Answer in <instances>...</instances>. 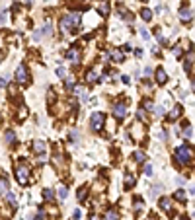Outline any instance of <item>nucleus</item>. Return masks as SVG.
<instances>
[{
	"label": "nucleus",
	"mask_w": 195,
	"mask_h": 220,
	"mask_svg": "<svg viewBox=\"0 0 195 220\" xmlns=\"http://www.w3.org/2000/svg\"><path fill=\"white\" fill-rule=\"evenodd\" d=\"M135 160L137 162H144V154L143 152H135Z\"/></svg>",
	"instance_id": "nucleus-29"
},
{
	"label": "nucleus",
	"mask_w": 195,
	"mask_h": 220,
	"mask_svg": "<svg viewBox=\"0 0 195 220\" xmlns=\"http://www.w3.org/2000/svg\"><path fill=\"white\" fill-rule=\"evenodd\" d=\"M103 121H105V115L102 113V111H96L92 117H90V125L94 131H102L103 129Z\"/></svg>",
	"instance_id": "nucleus-5"
},
{
	"label": "nucleus",
	"mask_w": 195,
	"mask_h": 220,
	"mask_svg": "<svg viewBox=\"0 0 195 220\" xmlns=\"http://www.w3.org/2000/svg\"><path fill=\"white\" fill-rule=\"evenodd\" d=\"M156 82L158 84H166L168 82V74H166V70H164V68H156Z\"/></svg>",
	"instance_id": "nucleus-9"
},
{
	"label": "nucleus",
	"mask_w": 195,
	"mask_h": 220,
	"mask_svg": "<svg viewBox=\"0 0 195 220\" xmlns=\"http://www.w3.org/2000/svg\"><path fill=\"white\" fill-rule=\"evenodd\" d=\"M105 218H107V220H117V218H119V214H117V211H115V208H111V211H107Z\"/></svg>",
	"instance_id": "nucleus-23"
},
{
	"label": "nucleus",
	"mask_w": 195,
	"mask_h": 220,
	"mask_svg": "<svg viewBox=\"0 0 195 220\" xmlns=\"http://www.w3.org/2000/svg\"><path fill=\"white\" fill-rule=\"evenodd\" d=\"M41 33H47V35H49V33H51V25H49V24L43 25V31H41Z\"/></svg>",
	"instance_id": "nucleus-36"
},
{
	"label": "nucleus",
	"mask_w": 195,
	"mask_h": 220,
	"mask_svg": "<svg viewBox=\"0 0 195 220\" xmlns=\"http://www.w3.org/2000/svg\"><path fill=\"white\" fill-rule=\"evenodd\" d=\"M43 197H45L47 201H51L53 199V191L51 189H43Z\"/></svg>",
	"instance_id": "nucleus-28"
},
{
	"label": "nucleus",
	"mask_w": 195,
	"mask_h": 220,
	"mask_svg": "<svg viewBox=\"0 0 195 220\" xmlns=\"http://www.w3.org/2000/svg\"><path fill=\"white\" fill-rule=\"evenodd\" d=\"M119 14H121V16H125V20H127V21H133V14H131L129 10H125L123 6H119Z\"/></svg>",
	"instance_id": "nucleus-19"
},
{
	"label": "nucleus",
	"mask_w": 195,
	"mask_h": 220,
	"mask_svg": "<svg viewBox=\"0 0 195 220\" xmlns=\"http://www.w3.org/2000/svg\"><path fill=\"white\" fill-rule=\"evenodd\" d=\"M158 189H160V187H152V191H150V197H156V193H158Z\"/></svg>",
	"instance_id": "nucleus-38"
},
{
	"label": "nucleus",
	"mask_w": 195,
	"mask_h": 220,
	"mask_svg": "<svg viewBox=\"0 0 195 220\" xmlns=\"http://www.w3.org/2000/svg\"><path fill=\"white\" fill-rule=\"evenodd\" d=\"M16 82L22 84V86H25L29 82V72H28V66H25V64H20L18 66V70H16Z\"/></svg>",
	"instance_id": "nucleus-4"
},
{
	"label": "nucleus",
	"mask_w": 195,
	"mask_h": 220,
	"mask_svg": "<svg viewBox=\"0 0 195 220\" xmlns=\"http://www.w3.org/2000/svg\"><path fill=\"white\" fill-rule=\"evenodd\" d=\"M141 33H143V39H148V37H150V35H148V31H146V29H141Z\"/></svg>",
	"instance_id": "nucleus-41"
},
{
	"label": "nucleus",
	"mask_w": 195,
	"mask_h": 220,
	"mask_svg": "<svg viewBox=\"0 0 195 220\" xmlns=\"http://www.w3.org/2000/svg\"><path fill=\"white\" fill-rule=\"evenodd\" d=\"M2 86H6V78H0V88H2Z\"/></svg>",
	"instance_id": "nucleus-45"
},
{
	"label": "nucleus",
	"mask_w": 195,
	"mask_h": 220,
	"mask_svg": "<svg viewBox=\"0 0 195 220\" xmlns=\"http://www.w3.org/2000/svg\"><path fill=\"white\" fill-rule=\"evenodd\" d=\"M143 208V201L141 199H135V211H141Z\"/></svg>",
	"instance_id": "nucleus-31"
},
{
	"label": "nucleus",
	"mask_w": 195,
	"mask_h": 220,
	"mask_svg": "<svg viewBox=\"0 0 195 220\" xmlns=\"http://www.w3.org/2000/svg\"><path fill=\"white\" fill-rule=\"evenodd\" d=\"M186 70L191 74L193 72V51H189V57L186 58Z\"/></svg>",
	"instance_id": "nucleus-12"
},
{
	"label": "nucleus",
	"mask_w": 195,
	"mask_h": 220,
	"mask_svg": "<svg viewBox=\"0 0 195 220\" xmlns=\"http://www.w3.org/2000/svg\"><path fill=\"white\" fill-rule=\"evenodd\" d=\"M90 220H98V216H96V214H92V216H90Z\"/></svg>",
	"instance_id": "nucleus-46"
},
{
	"label": "nucleus",
	"mask_w": 195,
	"mask_h": 220,
	"mask_svg": "<svg viewBox=\"0 0 195 220\" xmlns=\"http://www.w3.org/2000/svg\"><path fill=\"white\" fill-rule=\"evenodd\" d=\"M174 199H178V201H182V203H186V199H187V195H186V191H182V189H178L176 193H174Z\"/></svg>",
	"instance_id": "nucleus-16"
},
{
	"label": "nucleus",
	"mask_w": 195,
	"mask_h": 220,
	"mask_svg": "<svg viewBox=\"0 0 195 220\" xmlns=\"http://www.w3.org/2000/svg\"><path fill=\"white\" fill-rule=\"evenodd\" d=\"M109 55L113 57V61H115V62H121V61H123V53L117 51V49H109Z\"/></svg>",
	"instance_id": "nucleus-13"
},
{
	"label": "nucleus",
	"mask_w": 195,
	"mask_h": 220,
	"mask_svg": "<svg viewBox=\"0 0 195 220\" xmlns=\"http://www.w3.org/2000/svg\"><path fill=\"white\" fill-rule=\"evenodd\" d=\"M16 179L20 185H28L29 183V168L28 164H18L16 166Z\"/></svg>",
	"instance_id": "nucleus-3"
},
{
	"label": "nucleus",
	"mask_w": 195,
	"mask_h": 220,
	"mask_svg": "<svg viewBox=\"0 0 195 220\" xmlns=\"http://www.w3.org/2000/svg\"><path fill=\"white\" fill-rule=\"evenodd\" d=\"M72 86H74V78L68 76V78H66V88H72Z\"/></svg>",
	"instance_id": "nucleus-32"
},
{
	"label": "nucleus",
	"mask_w": 195,
	"mask_h": 220,
	"mask_svg": "<svg viewBox=\"0 0 195 220\" xmlns=\"http://www.w3.org/2000/svg\"><path fill=\"white\" fill-rule=\"evenodd\" d=\"M141 16H143V20H144V21H150V20H152V12H150L148 8H143V12H141Z\"/></svg>",
	"instance_id": "nucleus-22"
},
{
	"label": "nucleus",
	"mask_w": 195,
	"mask_h": 220,
	"mask_svg": "<svg viewBox=\"0 0 195 220\" xmlns=\"http://www.w3.org/2000/svg\"><path fill=\"white\" fill-rule=\"evenodd\" d=\"M57 74H59L61 78H65V74H66V72H65V68H57Z\"/></svg>",
	"instance_id": "nucleus-37"
},
{
	"label": "nucleus",
	"mask_w": 195,
	"mask_h": 220,
	"mask_svg": "<svg viewBox=\"0 0 195 220\" xmlns=\"http://www.w3.org/2000/svg\"><path fill=\"white\" fill-rule=\"evenodd\" d=\"M8 193V181L6 177H0V195H6Z\"/></svg>",
	"instance_id": "nucleus-15"
},
{
	"label": "nucleus",
	"mask_w": 195,
	"mask_h": 220,
	"mask_svg": "<svg viewBox=\"0 0 195 220\" xmlns=\"http://www.w3.org/2000/svg\"><path fill=\"white\" fill-rule=\"evenodd\" d=\"M28 117V107L25 105H20V111H18V121H24Z\"/></svg>",
	"instance_id": "nucleus-17"
},
{
	"label": "nucleus",
	"mask_w": 195,
	"mask_h": 220,
	"mask_svg": "<svg viewBox=\"0 0 195 220\" xmlns=\"http://www.w3.org/2000/svg\"><path fill=\"white\" fill-rule=\"evenodd\" d=\"M6 197H8V201H10V205L16 207V197L12 195V193H6Z\"/></svg>",
	"instance_id": "nucleus-30"
},
{
	"label": "nucleus",
	"mask_w": 195,
	"mask_h": 220,
	"mask_svg": "<svg viewBox=\"0 0 195 220\" xmlns=\"http://www.w3.org/2000/svg\"><path fill=\"white\" fill-rule=\"evenodd\" d=\"M191 16H193V10L191 8H182L180 10V20L182 21H191Z\"/></svg>",
	"instance_id": "nucleus-10"
},
{
	"label": "nucleus",
	"mask_w": 195,
	"mask_h": 220,
	"mask_svg": "<svg viewBox=\"0 0 195 220\" xmlns=\"http://www.w3.org/2000/svg\"><path fill=\"white\" fill-rule=\"evenodd\" d=\"M98 10L102 16H107L109 14V2H105V0H99L98 2Z\"/></svg>",
	"instance_id": "nucleus-11"
},
{
	"label": "nucleus",
	"mask_w": 195,
	"mask_h": 220,
	"mask_svg": "<svg viewBox=\"0 0 195 220\" xmlns=\"http://www.w3.org/2000/svg\"><path fill=\"white\" fill-rule=\"evenodd\" d=\"M144 173L146 175H152V168H150V166H144Z\"/></svg>",
	"instance_id": "nucleus-39"
},
{
	"label": "nucleus",
	"mask_w": 195,
	"mask_h": 220,
	"mask_svg": "<svg viewBox=\"0 0 195 220\" xmlns=\"http://www.w3.org/2000/svg\"><path fill=\"white\" fill-rule=\"evenodd\" d=\"M4 24H6V14L0 16V25H4Z\"/></svg>",
	"instance_id": "nucleus-42"
},
{
	"label": "nucleus",
	"mask_w": 195,
	"mask_h": 220,
	"mask_svg": "<svg viewBox=\"0 0 195 220\" xmlns=\"http://www.w3.org/2000/svg\"><path fill=\"white\" fill-rule=\"evenodd\" d=\"M180 115H182V105H176V107L172 109V113H170V119H172V121H176Z\"/></svg>",
	"instance_id": "nucleus-14"
},
{
	"label": "nucleus",
	"mask_w": 195,
	"mask_h": 220,
	"mask_svg": "<svg viewBox=\"0 0 195 220\" xmlns=\"http://www.w3.org/2000/svg\"><path fill=\"white\" fill-rule=\"evenodd\" d=\"M174 55H176V57H180V55H182V47H180V45L174 47Z\"/></svg>",
	"instance_id": "nucleus-34"
},
{
	"label": "nucleus",
	"mask_w": 195,
	"mask_h": 220,
	"mask_svg": "<svg viewBox=\"0 0 195 220\" xmlns=\"http://www.w3.org/2000/svg\"><path fill=\"white\" fill-rule=\"evenodd\" d=\"M66 195H68V189H66V187H65V185L59 187V197H61V199H66Z\"/></svg>",
	"instance_id": "nucleus-26"
},
{
	"label": "nucleus",
	"mask_w": 195,
	"mask_h": 220,
	"mask_svg": "<svg viewBox=\"0 0 195 220\" xmlns=\"http://www.w3.org/2000/svg\"><path fill=\"white\" fill-rule=\"evenodd\" d=\"M160 207L164 208V211H170L172 208V201L168 199V197H164V199H160Z\"/></svg>",
	"instance_id": "nucleus-20"
},
{
	"label": "nucleus",
	"mask_w": 195,
	"mask_h": 220,
	"mask_svg": "<svg viewBox=\"0 0 195 220\" xmlns=\"http://www.w3.org/2000/svg\"><path fill=\"white\" fill-rule=\"evenodd\" d=\"M182 220H189V216H183V218H182Z\"/></svg>",
	"instance_id": "nucleus-47"
},
{
	"label": "nucleus",
	"mask_w": 195,
	"mask_h": 220,
	"mask_svg": "<svg viewBox=\"0 0 195 220\" xmlns=\"http://www.w3.org/2000/svg\"><path fill=\"white\" fill-rule=\"evenodd\" d=\"M143 109H150V111L154 109V107H152V101H150V99H144V101H143Z\"/></svg>",
	"instance_id": "nucleus-27"
},
{
	"label": "nucleus",
	"mask_w": 195,
	"mask_h": 220,
	"mask_svg": "<svg viewBox=\"0 0 195 220\" xmlns=\"http://www.w3.org/2000/svg\"><path fill=\"white\" fill-rule=\"evenodd\" d=\"M174 158H176V162H178V164H182V166H187L189 162H191V158H193V152H191V148H189V146H186V144H182V146L176 150V154H174Z\"/></svg>",
	"instance_id": "nucleus-1"
},
{
	"label": "nucleus",
	"mask_w": 195,
	"mask_h": 220,
	"mask_svg": "<svg viewBox=\"0 0 195 220\" xmlns=\"http://www.w3.org/2000/svg\"><path fill=\"white\" fill-rule=\"evenodd\" d=\"M80 25V14H68L61 20V31L62 33H68L72 28Z\"/></svg>",
	"instance_id": "nucleus-2"
},
{
	"label": "nucleus",
	"mask_w": 195,
	"mask_h": 220,
	"mask_svg": "<svg viewBox=\"0 0 195 220\" xmlns=\"http://www.w3.org/2000/svg\"><path fill=\"white\" fill-rule=\"evenodd\" d=\"M113 115L117 117V119H125V115H127V105H125V103H115Z\"/></svg>",
	"instance_id": "nucleus-6"
},
{
	"label": "nucleus",
	"mask_w": 195,
	"mask_h": 220,
	"mask_svg": "<svg viewBox=\"0 0 195 220\" xmlns=\"http://www.w3.org/2000/svg\"><path fill=\"white\" fill-rule=\"evenodd\" d=\"M35 220H45V212H43V211H41V212L37 214V216H35Z\"/></svg>",
	"instance_id": "nucleus-40"
},
{
	"label": "nucleus",
	"mask_w": 195,
	"mask_h": 220,
	"mask_svg": "<svg viewBox=\"0 0 195 220\" xmlns=\"http://www.w3.org/2000/svg\"><path fill=\"white\" fill-rule=\"evenodd\" d=\"M80 216H82V212L80 211H74V220H80Z\"/></svg>",
	"instance_id": "nucleus-43"
},
{
	"label": "nucleus",
	"mask_w": 195,
	"mask_h": 220,
	"mask_svg": "<svg viewBox=\"0 0 195 220\" xmlns=\"http://www.w3.org/2000/svg\"><path fill=\"white\" fill-rule=\"evenodd\" d=\"M152 111H154V113H156L158 117H160V115H164V109H162V107H154Z\"/></svg>",
	"instance_id": "nucleus-35"
},
{
	"label": "nucleus",
	"mask_w": 195,
	"mask_h": 220,
	"mask_svg": "<svg viewBox=\"0 0 195 220\" xmlns=\"http://www.w3.org/2000/svg\"><path fill=\"white\" fill-rule=\"evenodd\" d=\"M137 115H139V119L146 121V115H144V109H143V107H141V109H139V113H137Z\"/></svg>",
	"instance_id": "nucleus-33"
},
{
	"label": "nucleus",
	"mask_w": 195,
	"mask_h": 220,
	"mask_svg": "<svg viewBox=\"0 0 195 220\" xmlns=\"http://www.w3.org/2000/svg\"><path fill=\"white\" fill-rule=\"evenodd\" d=\"M133 185H135V177H133V175H125V187H129V189H131Z\"/></svg>",
	"instance_id": "nucleus-24"
},
{
	"label": "nucleus",
	"mask_w": 195,
	"mask_h": 220,
	"mask_svg": "<svg viewBox=\"0 0 195 220\" xmlns=\"http://www.w3.org/2000/svg\"><path fill=\"white\" fill-rule=\"evenodd\" d=\"M31 150H33L35 154H43L45 150H47V142H43V140H35L33 144H31Z\"/></svg>",
	"instance_id": "nucleus-8"
},
{
	"label": "nucleus",
	"mask_w": 195,
	"mask_h": 220,
	"mask_svg": "<svg viewBox=\"0 0 195 220\" xmlns=\"http://www.w3.org/2000/svg\"><path fill=\"white\" fill-rule=\"evenodd\" d=\"M86 80H88V82H94V80H98V74L94 72V70H88L86 72Z\"/></svg>",
	"instance_id": "nucleus-25"
},
{
	"label": "nucleus",
	"mask_w": 195,
	"mask_h": 220,
	"mask_svg": "<svg viewBox=\"0 0 195 220\" xmlns=\"http://www.w3.org/2000/svg\"><path fill=\"white\" fill-rule=\"evenodd\" d=\"M49 101H51V103H53V101H55V94H53V90L49 92Z\"/></svg>",
	"instance_id": "nucleus-44"
},
{
	"label": "nucleus",
	"mask_w": 195,
	"mask_h": 220,
	"mask_svg": "<svg viewBox=\"0 0 195 220\" xmlns=\"http://www.w3.org/2000/svg\"><path fill=\"white\" fill-rule=\"evenodd\" d=\"M4 138H6V142H8V144H14V142H16V132H14V131H6Z\"/></svg>",
	"instance_id": "nucleus-18"
},
{
	"label": "nucleus",
	"mask_w": 195,
	"mask_h": 220,
	"mask_svg": "<svg viewBox=\"0 0 195 220\" xmlns=\"http://www.w3.org/2000/svg\"><path fill=\"white\" fill-rule=\"evenodd\" d=\"M66 58L72 62H78V58H80V51H78V47H70V49L66 51Z\"/></svg>",
	"instance_id": "nucleus-7"
},
{
	"label": "nucleus",
	"mask_w": 195,
	"mask_h": 220,
	"mask_svg": "<svg viewBox=\"0 0 195 220\" xmlns=\"http://www.w3.org/2000/svg\"><path fill=\"white\" fill-rule=\"evenodd\" d=\"M88 191H90L88 187H80V191H78V201H84V199H86V197H88Z\"/></svg>",
	"instance_id": "nucleus-21"
}]
</instances>
